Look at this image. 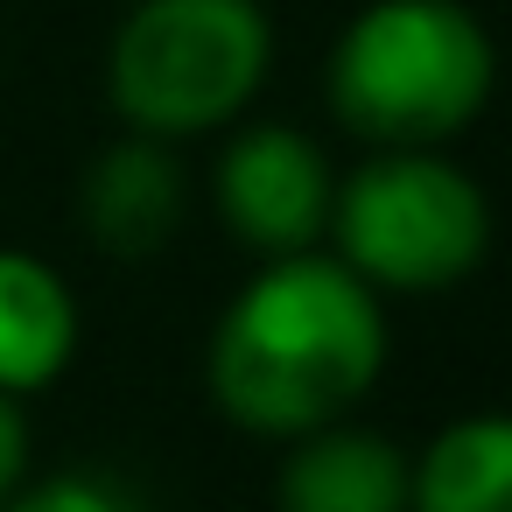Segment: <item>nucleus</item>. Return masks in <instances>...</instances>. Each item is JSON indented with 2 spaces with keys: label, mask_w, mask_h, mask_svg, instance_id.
I'll use <instances>...</instances> for the list:
<instances>
[{
  "label": "nucleus",
  "mask_w": 512,
  "mask_h": 512,
  "mask_svg": "<svg viewBox=\"0 0 512 512\" xmlns=\"http://www.w3.org/2000/svg\"><path fill=\"white\" fill-rule=\"evenodd\" d=\"M386 372V309L337 253L267 260L211 330V400L253 435L344 421Z\"/></svg>",
  "instance_id": "f257e3e1"
},
{
  "label": "nucleus",
  "mask_w": 512,
  "mask_h": 512,
  "mask_svg": "<svg viewBox=\"0 0 512 512\" xmlns=\"http://www.w3.org/2000/svg\"><path fill=\"white\" fill-rule=\"evenodd\" d=\"M330 106L372 148H442L491 99V36L463 0H372L330 50Z\"/></svg>",
  "instance_id": "f03ea898"
},
{
  "label": "nucleus",
  "mask_w": 512,
  "mask_h": 512,
  "mask_svg": "<svg viewBox=\"0 0 512 512\" xmlns=\"http://www.w3.org/2000/svg\"><path fill=\"white\" fill-rule=\"evenodd\" d=\"M267 57L260 0H134L106 50V92L134 134L190 141L253 106Z\"/></svg>",
  "instance_id": "7ed1b4c3"
},
{
  "label": "nucleus",
  "mask_w": 512,
  "mask_h": 512,
  "mask_svg": "<svg viewBox=\"0 0 512 512\" xmlns=\"http://www.w3.org/2000/svg\"><path fill=\"white\" fill-rule=\"evenodd\" d=\"M337 260L372 295H442L491 246L484 190L435 148H379L330 197Z\"/></svg>",
  "instance_id": "20e7f679"
},
{
  "label": "nucleus",
  "mask_w": 512,
  "mask_h": 512,
  "mask_svg": "<svg viewBox=\"0 0 512 512\" xmlns=\"http://www.w3.org/2000/svg\"><path fill=\"white\" fill-rule=\"evenodd\" d=\"M330 155L302 134V127H246L232 134V148L211 169V204L225 218V232L267 260L281 253H316V239L330 232Z\"/></svg>",
  "instance_id": "39448f33"
},
{
  "label": "nucleus",
  "mask_w": 512,
  "mask_h": 512,
  "mask_svg": "<svg viewBox=\"0 0 512 512\" xmlns=\"http://www.w3.org/2000/svg\"><path fill=\"white\" fill-rule=\"evenodd\" d=\"M85 232L106 260H148L176 239L183 225V169L169 155V141L127 134L113 148L92 155L85 190H78Z\"/></svg>",
  "instance_id": "423d86ee"
},
{
  "label": "nucleus",
  "mask_w": 512,
  "mask_h": 512,
  "mask_svg": "<svg viewBox=\"0 0 512 512\" xmlns=\"http://www.w3.org/2000/svg\"><path fill=\"white\" fill-rule=\"evenodd\" d=\"M281 512H407V456L379 428H309L295 435L281 477H274Z\"/></svg>",
  "instance_id": "0eeeda50"
},
{
  "label": "nucleus",
  "mask_w": 512,
  "mask_h": 512,
  "mask_svg": "<svg viewBox=\"0 0 512 512\" xmlns=\"http://www.w3.org/2000/svg\"><path fill=\"white\" fill-rule=\"evenodd\" d=\"M78 358V295L43 253L0 246V393H43Z\"/></svg>",
  "instance_id": "6e6552de"
},
{
  "label": "nucleus",
  "mask_w": 512,
  "mask_h": 512,
  "mask_svg": "<svg viewBox=\"0 0 512 512\" xmlns=\"http://www.w3.org/2000/svg\"><path fill=\"white\" fill-rule=\"evenodd\" d=\"M407 512H512V428L498 414L449 421L407 463Z\"/></svg>",
  "instance_id": "1a4fd4ad"
},
{
  "label": "nucleus",
  "mask_w": 512,
  "mask_h": 512,
  "mask_svg": "<svg viewBox=\"0 0 512 512\" xmlns=\"http://www.w3.org/2000/svg\"><path fill=\"white\" fill-rule=\"evenodd\" d=\"M0 512H134V505L99 477H43V484H22Z\"/></svg>",
  "instance_id": "9d476101"
},
{
  "label": "nucleus",
  "mask_w": 512,
  "mask_h": 512,
  "mask_svg": "<svg viewBox=\"0 0 512 512\" xmlns=\"http://www.w3.org/2000/svg\"><path fill=\"white\" fill-rule=\"evenodd\" d=\"M22 470H29V421L15 393H0V505L22 491Z\"/></svg>",
  "instance_id": "9b49d317"
}]
</instances>
